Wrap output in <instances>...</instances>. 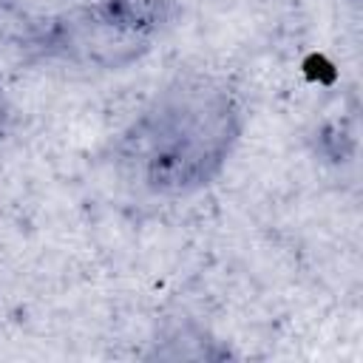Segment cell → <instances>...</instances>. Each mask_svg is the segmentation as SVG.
Segmentation results:
<instances>
[{
  "instance_id": "obj_2",
  "label": "cell",
  "mask_w": 363,
  "mask_h": 363,
  "mask_svg": "<svg viewBox=\"0 0 363 363\" xmlns=\"http://www.w3.org/2000/svg\"><path fill=\"white\" fill-rule=\"evenodd\" d=\"M176 11V0H85L62 11L23 20L14 34L17 60L79 71H125L145 60Z\"/></svg>"
},
{
  "instance_id": "obj_3",
  "label": "cell",
  "mask_w": 363,
  "mask_h": 363,
  "mask_svg": "<svg viewBox=\"0 0 363 363\" xmlns=\"http://www.w3.org/2000/svg\"><path fill=\"white\" fill-rule=\"evenodd\" d=\"M11 128H14V105H11V99L6 96V91L0 85V142L11 133Z\"/></svg>"
},
{
  "instance_id": "obj_4",
  "label": "cell",
  "mask_w": 363,
  "mask_h": 363,
  "mask_svg": "<svg viewBox=\"0 0 363 363\" xmlns=\"http://www.w3.org/2000/svg\"><path fill=\"white\" fill-rule=\"evenodd\" d=\"M14 9H17L14 0H0V23H3L9 14H14Z\"/></svg>"
},
{
  "instance_id": "obj_1",
  "label": "cell",
  "mask_w": 363,
  "mask_h": 363,
  "mask_svg": "<svg viewBox=\"0 0 363 363\" xmlns=\"http://www.w3.org/2000/svg\"><path fill=\"white\" fill-rule=\"evenodd\" d=\"M247 105L233 79L184 68L164 79L113 133L108 162L119 182L150 199H190L213 187L235 156Z\"/></svg>"
}]
</instances>
